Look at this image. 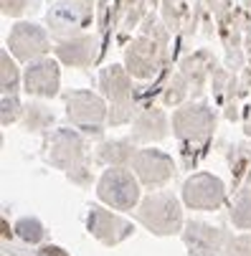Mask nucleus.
I'll use <instances>...</instances> for the list:
<instances>
[{
    "mask_svg": "<svg viewBox=\"0 0 251 256\" xmlns=\"http://www.w3.org/2000/svg\"><path fill=\"white\" fill-rule=\"evenodd\" d=\"M41 256H68L64 248H58V246H44L41 248Z\"/></svg>",
    "mask_w": 251,
    "mask_h": 256,
    "instance_id": "obj_1",
    "label": "nucleus"
}]
</instances>
